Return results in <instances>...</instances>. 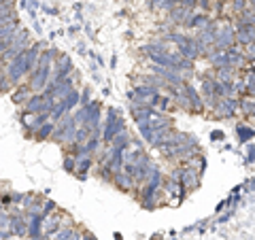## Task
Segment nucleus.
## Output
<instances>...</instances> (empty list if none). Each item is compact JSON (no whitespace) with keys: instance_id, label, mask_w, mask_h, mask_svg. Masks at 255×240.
Masks as SVG:
<instances>
[{"instance_id":"obj_41","label":"nucleus","mask_w":255,"mask_h":240,"mask_svg":"<svg viewBox=\"0 0 255 240\" xmlns=\"http://www.w3.org/2000/svg\"><path fill=\"white\" fill-rule=\"evenodd\" d=\"M64 168H66L68 172H75V168H77V159L73 155H66L64 157Z\"/></svg>"},{"instance_id":"obj_35","label":"nucleus","mask_w":255,"mask_h":240,"mask_svg":"<svg viewBox=\"0 0 255 240\" xmlns=\"http://www.w3.org/2000/svg\"><path fill=\"white\" fill-rule=\"evenodd\" d=\"M11 87H13V83L9 81V77H6V73H4V70H0V94L11 92Z\"/></svg>"},{"instance_id":"obj_19","label":"nucleus","mask_w":255,"mask_h":240,"mask_svg":"<svg viewBox=\"0 0 255 240\" xmlns=\"http://www.w3.org/2000/svg\"><path fill=\"white\" fill-rule=\"evenodd\" d=\"M17 30H19V17L13 19V21H9V23H4V26H0V43H2V41L11 43Z\"/></svg>"},{"instance_id":"obj_5","label":"nucleus","mask_w":255,"mask_h":240,"mask_svg":"<svg viewBox=\"0 0 255 240\" xmlns=\"http://www.w3.org/2000/svg\"><path fill=\"white\" fill-rule=\"evenodd\" d=\"M75 130H77V121L73 119V113H66L53 125V132H51L49 138H53L55 142H73Z\"/></svg>"},{"instance_id":"obj_43","label":"nucleus","mask_w":255,"mask_h":240,"mask_svg":"<svg viewBox=\"0 0 255 240\" xmlns=\"http://www.w3.org/2000/svg\"><path fill=\"white\" fill-rule=\"evenodd\" d=\"M55 211V202H51V200H47V202H45V206H43V217H49V215Z\"/></svg>"},{"instance_id":"obj_25","label":"nucleus","mask_w":255,"mask_h":240,"mask_svg":"<svg viewBox=\"0 0 255 240\" xmlns=\"http://www.w3.org/2000/svg\"><path fill=\"white\" fill-rule=\"evenodd\" d=\"M30 96H32V90H30L28 85H17V90L11 94V100L15 102V105H23V102H26Z\"/></svg>"},{"instance_id":"obj_37","label":"nucleus","mask_w":255,"mask_h":240,"mask_svg":"<svg viewBox=\"0 0 255 240\" xmlns=\"http://www.w3.org/2000/svg\"><path fill=\"white\" fill-rule=\"evenodd\" d=\"M155 9H162V11H172V6H177L172 0H153Z\"/></svg>"},{"instance_id":"obj_16","label":"nucleus","mask_w":255,"mask_h":240,"mask_svg":"<svg viewBox=\"0 0 255 240\" xmlns=\"http://www.w3.org/2000/svg\"><path fill=\"white\" fill-rule=\"evenodd\" d=\"M70 90H75V75L70 73L64 81L55 83V90H53V100H62L64 96H66Z\"/></svg>"},{"instance_id":"obj_44","label":"nucleus","mask_w":255,"mask_h":240,"mask_svg":"<svg viewBox=\"0 0 255 240\" xmlns=\"http://www.w3.org/2000/svg\"><path fill=\"white\" fill-rule=\"evenodd\" d=\"M179 4H181V6H187V9H196V6H198V0H181Z\"/></svg>"},{"instance_id":"obj_31","label":"nucleus","mask_w":255,"mask_h":240,"mask_svg":"<svg viewBox=\"0 0 255 240\" xmlns=\"http://www.w3.org/2000/svg\"><path fill=\"white\" fill-rule=\"evenodd\" d=\"M138 125V132H140V136H142V140L145 142H153V136H155V132H153V127L149 125V121H140V123H136Z\"/></svg>"},{"instance_id":"obj_46","label":"nucleus","mask_w":255,"mask_h":240,"mask_svg":"<svg viewBox=\"0 0 255 240\" xmlns=\"http://www.w3.org/2000/svg\"><path fill=\"white\" fill-rule=\"evenodd\" d=\"M6 2H13V0H0V4H6Z\"/></svg>"},{"instance_id":"obj_45","label":"nucleus","mask_w":255,"mask_h":240,"mask_svg":"<svg viewBox=\"0 0 255 240\" xmlns=\"http://www.w3.org/2000/svg\"><path fill=\"white\" fill-rule=\"evenodd\" d=\"M70 240H81V236H79V232L73 230V234H70Z\"/></svg>"},{"instance_id":"obj_12","label":"nucleus","mask_w":255,"mask_h":240,"mask_svg":"<svg viewBox=\"0 0 255 240\" xmlns=\"http://www.w3.org/2000/svg\"><path fill=\"white\" fill-rule=\"evenodd\" d=\"M151 73L162 79L164 83H170V85H181L183 83L181 73H177V70H170V68H162V66H157V64L151 66Z\"/></svg>"},{"instance_id":"obj_34","label":"nucleus","mask_w":255,"mask_h":240,"mask_svg":"<svg viewBox=\"0 0 255 240\" xmlns=\"http://www.w3.org/2000/svg\"><path fill=\"white\" fill-rule=\"evenodd\" d=\"M234 68H217V81H232Z\"/></svg>"},{"instance_id":"obj_42","label":"nucleus","mask_w":255,"mask_h":240,"mask_svg":"<svg viewBox=\"0 0 255 240\" xmlns=\"http://www.w3.org/2000/svg\"><path fill=\"white\" fill-rule=\"evenodd\" d=\"M9 223H11V215H6L0 209V230H9Z\"/></svg>"},{"instance_id":"obj_28","label":"nucleus","mask_w":255,"mask_h":240,"mask_svg":"<svg viewBox=\"0 0 255 240\" xmlns=\"http://www.w3.org/2000/svg\"><path fill=\"white\" fill-rule=\"evenodd\" d=\"M53 125H55L53 121H47V123H43L41 127H36V130L32 132V134H34L36 140H47V138L51 136V132H53Z\"/></svg>"},{"instance_id":"obj_33","label":"nucleus","mask_w":255,"mask_h":240,"mask_svg":"<svg viewBox=\"0 0 255 240\" xmlns=\"http://www.w3.org/2000/svg\"><path fill=\"white\" fill-rule=\"evenodd\" d=\"M77 159V168L75 170H79V172H87L90 168L94 166V157L92 155H83V157H75Z\"/></svg>"},{"instance_id":"obj_11","label":"nucleus","mask_w":255,"mask_h":240,"mask_svg":"<svg viewBox=\"0 0 255 240\" xmlns=\"http://www.w3.org/2000/svg\"><path fill=\"white\" fill-rule=\"evenodd\" d=\"M236 109H238V102L234 98H221L217 105H215L213 113L217 115L219 119H230V117H234Z\"/></svg>"},{"instance_id":"obj_30","label":"nucleus","mask_w":255,"mask_h":240,"mask_svg":"<svg viewBox=\"0 0 255 240\" xmlns=\"http://www.w3.org/2000/svg\"><path fill=\"white\" fill-rule=\"evenodd\" d=\"M211 23V19L206 17V15H191L189 21H187V28H198V30H202L206 28Z\"/></svg>"},{"instance_id":"obj_38","label":"nucleus","mask_w":255,"mask_h":240,"mask_svg":"<svg viewBox=\"0 0 255 240\" xmlns=\"http://www.w3.org/2000/svg\"><path fill=\"white\" fill-rule=\"evenodd\" d=\"M238 134H241V140L247 142V140H251L253 130H251V127H245V125H238Z\"/></svg>"},{"instance_id":"obj_8","label":"nucleus","mask_w":255,"mask_h":240,"mask_svg":"<svg viewBox=\"0 0 255 240\" xmlns=\"http://www.w3.org/2000/svg\"><path fill=\"white\" fill-rule=\"evenodd\" d=\"M151 170H153V164H151L149 155L142 153V155L136 159V164H134V174H132L134 185H140V183H145V181L149 179Z\"/></svg>"},{"instance_id":"obj_39","label":"nucleus","mask_w":255,"mask_h":240,"mask_svg":"<svg viewBox=\"0 0 255 240\" xmlns=\"http://www.w3.org/2000/svg\"><path fill=\"white\" fill-rule=\"evenodd\" d=\"M241 107H243V111H245L247 115L253 117V96H249L247 100H243V102H241Z\"/></svg>"},{"instance_id":"obj_7","label":"nucleus","mask_w":255,"mask_h":240,"mask_svg":"<svg viewBox=\"0 0 255 240\" xmlns=\"http://www.w3.org/2000/svg\"><path fill=\"white\" fill-rule=\"evenodd\" d=\"M234 28L232 26H221L217 28V36H215L213 49L215 51H226L230 47H234Z\"/></svg>"},{"instance_id":"obj_17","label":"nucleus","mask_w":255,"mask_h":240,"mask_svg":"<svg viewBox=\"0 0 255 240\" xmlns=\"http://www.w3.org/2000/svg\"><path fill=\"white\" fill-rule=\"evenodd\" d=\"M234 41L238 45H251L253 43V23H249V26H238V30H234Z\"/></svg>"},{"instance_id":"obj_18","label":"nucleus","mask_w":255,"mask_h":240,"mask_svg":"<svg viewBox=\"0 0 255 240\" xmlns=\"http://www.w3.org/2000/svg\"><path fill=\"white\" fill-rule=\"evenodd\" d=\"M194 15V9H187V6H172V11H170V17L174 23H183V26H187V21L189 17Z\"/></svg>"},{"instance_id":"obj_15","label":"nucleus","mask_w":255,"mask_h":240,"mask_svg":"<svg viewBox=\"0 0 255 240\" xmlns=\"http://www.w3.org/2000/svg\"><path fill=\"white\" fill-rule=\"evenodd\" d=\"M43 221H45L43 215H30L28 232H26V234H28L32 240H41V234H43Z\"/></svg>"},{"instance_id":"obj_21","label":"nucleus","mask_w":255,"mask_h":240,"mask_svg":"<svg viewBox=\"0 0 255 240\" xmlns=\"http://www.w3.org/2000/svg\"><path fill=\"white\" fill-rule=\"evenodd\" d=\"M113 183H115L119 189H124V191H130L134 187V179L130 177V174H126L124 170L113 172Z\"/></svg>"},{"instance_id":"obj_6","label":"nucleus","mask_w":255,"mask_h":240,"mask_svg":"<svg viewBox=\"0 0 255 240\" xmlns=\"http://www.w3.org/2000/svg\"><path fill=\"white\" fill-rule=\"evenodd\" d=\"M122 130H126V119L117 113L115 109H109L107 113V121H105V130H102V138L107 142L113 140V136L119 134Z\"/></svg>"},{"instance_id":"obj_14","label":"nucleus","mask_w":255,"mask_h":240,"mask_svg":"<svg viewBox=\"0 0 255 240\" xmlns=\"http://www.w3.org/2000/svg\"><path fill=\"white\" fill-rule=\"evenodd\" d=\"M26 105V115H36V113H43V107H45V96L43 94H32L30 98L23 102Z\"/></svg>"},{"instance_id":"obj_2","label":"nucleus","mask_w":255,"mask_h":240,"mask_svg":"<svg viewBox=\"0 0 255 240\" xmlns=\"http://www.w3.org/2000/svg\"><path fill=\"white\" fill-rule=\"evenodd\" d=\"M53 58H55V49L41 51V55H38V60H36V66L32 68V73H30L28 87L32 92H36V94L43 92V87L47 85V81H49V77H51V62H53Z\"/></svg>"},{"instance_id":"obj_29","label":"nucleus","mask_w":255,"mask_h":240,"mask_svg":"<svg viewBox=\"0 0 255 240\" xmlns=\"http://www.w3.org/2000/svg\"><path fill=\"white\" fill-rule=\"evenodd\" d=\"M62 102H64V107H66V113H70L77 105H79V90H70L66 96L62 98Z\"/></svg>"},{"instance_id":"obj_27","label":"nucleus","mask_w":255,"mask_h":240,"mask_svg":"<svg viewBox=\"0 0 255 240\" xmlns=\"http://www.w3.org/2000/svg\"><path fill=\"white\" fill-rule=\"evenodd\" d=\"M47 121H49V113H36L34 117L28 119V121H23V123H26V127H28L30 132H34L36 127H41V125L47 123Z\"/></svg>"},{"instance_id":"obj_10","label":"nucleus","mask_w":255,"mask_h":240,"mask_svg":"<svg viewBox=\"0 0 255 240\" xmlns=\"http://www.w3.org/2000/svg\"><path fill=\"white\" fill-rule=\"evenodd\" d=\"M183 94H185V98L189 102V111H191V113H202V111H204V102L200 98V94L196 92V87L191 83H183Z\"/></svg>"},{"instance_id":"obj_20","label":"nucleus","mask_w":255,"mask_h":240,"mask_svg":"<svg viewBox=\"0 0 255 240\" xmlns=\"http://www.w3.org/2000/svg\"><path fill=\"white\" fill-rule=\"evenodd\" d=\"M130 140H132L130 132H128V130H122L119 134H115V136H113V140H111L109 145H111V149H119V151H126V149H128V145H130Z\"/></svg>"},{"instance_id":"obj_1","label":"nucleus","mask_w":255,"mask_h":240,"mask_svg":"<svg viewBox=\"0 0 255 240\" xmlns=\"http://www.w3.org/2000/svg\"><path fill=\"white\" fill-rule=\"evenodd\" d=\"M41 49H43V43H34V45H30L23 53H19L17 58H13L11 62H6V70H4V73H6V77H9V81L13 85H17L23 77L32 73V68L36 66L38 55H41Z\"/></svg>"},{"instance_id":"obj_24","label":"nucleus","mask_w":255,"mask_h":240,"mask_svg":"<svg viewBox=\"0 0 255 240\" xmlns=\"http://www.w3.org/2000/svg\"><path fill=\"white\" fill-rule=\"evenodd\" d=\"M13 19H17V13H15L13 2L0 4V26H4V23H9Z\"/></svg>"},{"instance_id":"obj_4","label":"nucleus","mask_w":255,"mask_h":240,"mask_svg":"<svg viewBox=\"0 0 255 240\" xmlns=\"http://www.w3.org/2000/svg\"><path fill=\"white\" fill-rule=\"evenodd\" d=\"M30 47V32L28 30H23V28H19L17 32H15V36H13V41H11V45L6 47V49L0 53V60L2 62H11L13 58H17L19 53H23Z\"/></svg>"},{"instance_id":"obj_13","label":"nucleus","mask_w":255,"mask_h":240,"mask_svg":"<svg viewBox=\"0 0 255 240\" xmlns=\"http://www.w3.org/2000/svg\"><path fill=\"white\" fill-rule=\"evenodd\" d=\"M181 187L185 191H191L198 187V174H196V168L194 166H187V168H181V177H179Z\"/></svg>"},{"instance_id":"obj_32","label":"nucleus","mask_w":255,"mask_h":240,"mask_svg":"<svg viewBox=\"0 0 255 240\" xmlns=\"http://www.w3.org/2000/svg\"><path fill=\"white\" fill-rule=\"evenodd\" d=\"M215 90H217V79L204 77V83H202V94H204V98H209V96H215Z\"/></svg>"},{"instance_id":"obj_26","label":"nucleus","mask_w":255,"mask_h":240,"mask_svg":"<svg viewBox=\"0 0 255 240\" xmlns=\"http://www.w3.org/2000/svg\"><path fill=\"white\" fill-rule=\"evenodd\" d=\"M155 94H157V90L153 85H136V90H134V96L140 98V100H145V102L153 98Z\"/></svg>"},{"instance_id":"obj_36","label":"nucleus","mask_w":255,"mask_h":240,"mask_svg":"<svg viewBox=\"0 0 255 240\" xmlns=\"http://www.w3.org/2000/svg\"><path fill=\"white\" fill-rule=\"evenodd\" d=\"M247 6H253L251 0H232V9H234L236 13H243Z\"/></svg>"},{"instance_id":"obj_40","label":"nucleus","mask_w":255,"mask_h":240,"mask_svg":"<svg viewBox=\"0 0 255 240\" xmlns=\"http://www.w3.org/2000/svg\"><path fill=\"white\" fill-rule=\"evenodd\" d=\"M70 234H73V228H62L55 232V238L58 240H70Z\"/></svg>"},{"instance_id":"obj_23","label":"nucleus","mask_w":255,"mask_h":240,"mask_svg":"<svg viewBox=\"0 0 255 240\" xmlns=\"http://www.w3.org/2000/svg\"><path fill=\"white\" fill-rule=\"evenodd\" d=\"M9 228L15 236H26V232H28V221L21 217V215H15V217H11V223H9Z\"/></svg>"},{"instance_id":"obj_9","label":"nucleus","mask_w":255,"mask_h":240,"mask_svg":"<svg viewBox=\"0 0 255 240\" xmlns=\"http://www.w3.org/2000/svg\"><path fill=\"white\" fill-rule=\"evenodd\" d=\"M177 53L183 55V58H187V60H196L198 55H200V47H198L196 43V38H189V36H181L179 41H177Z\"/></svg>"},{"instance_id":"obj_22","label":"nucleus","mask_w":255,"mask_h":240,"mask_svg":"<svg viewBox=\"0 0 255 240\" xmlns=\"http://www.w3.org/2000/svg\"><path fill=\"white\" fill-rule=\"evenodd\" d=\"M60 215H53V217H45V221H43V234L41 236H45V238H49V236H53L55 232L60 230Z\"/></svg>"},{"instance_id":"obj_3","label":"nucleus","mask_w":255,"mask_h":240,"mask_svg":"<svg viewBox=\"0 0 255 240\" xmlns=\"http://www.w3.org/2000/svg\"><path fill=\"white\" fill-rule=\"evenodd\" d=\"M162 185H164V174H162V170H159L157 166H153V170H151L149 179L145 181V189H142V196H140L142 206H147V209L153 206L155 198L159 194V187H162Z\"/></svg>"}]
</instances>
